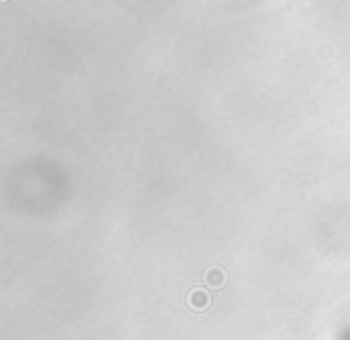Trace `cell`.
Masks as SVG:
<instances>
[{
    "mask_svg": "<svg viewBox=\"0 0 350 340\" xmlns=\"http://www.w3.org/2000/svg\"><path fill=\"white\" fill-rule=\"evenodd\" d=\"M190 302H194V307H197V309H202V307H206V295L197 290L194 295H190Z\"/></svg>",
    "mask_w": 350,
    "mask_h": 340,
    "instance_id": "1",
    "label": "cell"
}]
</instances>
